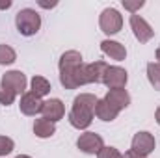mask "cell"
Returning <instances> with one entry per match:
<instances>
[{
    "label": "cell",
    "mask_w": 160,
    "mask_h": 158,
    "mask_svg": "<svg viewBox=\"0 0 160 158\" xmlns=\"http://www.w3.org/2000/svg\"><path fill=\"white\" fill-rule=\"evenodd\" d=\"M82 54L77 50H67L60 58V82L65 89H77L86 84Z\"/></svg>",
    "instance_id": "obj_1"
},
{
    "label": "cell",
    "mask_w": 160,
    "mask_h": 158,
    "mask_svg": "<svg viewBox=\"0 0 160 158\" xmlns=\"http://www.w3.org/2000/svg\"><path fill=\"white\" fill-rule=\"evenodd\" d=\"M97 97L91 93H80L78 97H75L73 101V108L69 112V123L78 128L84 130L91 125L93 116H95V106H97Z\"/></svg>",
    "instance_id": "obj_2"
},
{
    "label": "cell",
    "mask_w": 160,
    "mask_h": 158,
    "mask_svg": "<svg viewBox=\"0 0 160 158\" xmlns=\"http://www.w3.org/2000/svg\"><path fill=\"white\" fill-rule=\"evenodd\" d=\"M15 26H17V30H19L21 36L30 37V36L38 34L39 28H41L39 13H38L36 9H30V7L21 9V11L17 13V17H15Z\"/></svg>",
    "instance_id": "obj_3"
},
{
    "label": "cell",
    "mask_w": 160,
    "mask_h": 158,
    "mask_svg": "<svg viewBox=\"0 0 160 158\" xmlns=\"http://www.w3.org/2000/svg\"><path fill=\"white\" fill-rule=\"evenodd\" d=\"M99 26H101V30H102L104 34L114 36V34L119 32L121 26H123V17H121V13L118 9L106 7V9L101 13V17H99Z\"/></svg>",
    "instance_id": "obj_4"
},
{
    "label": "cell",
    "mask_w": 160,
    "mask_h": 158,
    "mask_svg": "<svg viewBox=\"0 0 160 158\" xmlns=\"http://www.w3.org/2000/svg\"><path fill=\"white\" fill-rule=\"evenodd\" d=\"M77 147L86 155H99V151L104 147V141L99 134L95 132H84L77 140Z\"/></svg>",
    "instance_id": "obj_5"
},
{
    "label": "cell",
    "mask_w": 160,
    "mask_h": 158,
    "mask_svg": "<svg viewBox=\"0 0 160 158\" xmlns=\"http://www.w3.org/2000/svg\"><path fill=\"white\" fill-rule=\"evenodd\" d=\"M127 80H128V75L125 69H121L118 65H112V67L108 65L102 77V84L108 86L110 89H123L127 86Z\"/></svg>",
    "instance_id": "obj_6"
},
{
    "label": "cell",
    "mask_w": 160,
    "mask_h": 158,
    "mask_svg": "<svg viewBox=\"0 0 160 158\" xmlns=\"http://www.w3.org/2000/svg\"><path fill=\"white\" fill-rule=\"evenodd\" d=\"M157 147V141L153 138V134L149 132H138L134 138H132V149L136 155H140L142 158H145L147 155H151Z\"/></svg>",
    "instance_id": "obj_7"
},
{
    "label": "cell",
    "mask_w": 160,
    "mask_h": 158,
    "mask_svg": "<svg viewBox=\"0 0 160 158\" xmlns=\"http://www.w3.org/2000/svg\"><path fill=\"white\" fill-rule=\"evenodd\" d=\"M130 28H132L136 39L140 41V43H147V41L153 39V36H155V30L149 26V22L143 17L136 15V13L130 15Z\"/></svg>",
    "instance_id": "obj_8"
},
{
    "label": "cell",
    "mask_w": 160,
    "mask_h": 158,
    "mask_svg": "<svg viewBox=\"0 0 160 158\" xmlns=\"http://www.w3.org/2000/svg\"><path fill=\"white\" fill-rule=\"evenodd\" d=\"M0 86L9 89V91H13L15 95H19V93L24 95V91H26V77L21 71H9V73H6L2 77Z\"/></svg>",
    "instance_id": "obj_9"
},
{
    "label": "cell",
    "mask_w": 160,
    "mask_h": 158,
    "mask_svg": "<svg viewBox=\"0 0 160 158\" xmlns=\"http://www.w3.org/2000/svg\"><path fill=\"white\" fill-rule=\"evenodd\" d=\"M41 114H43V119H47L50 123H56V121H60V119L63 117L65 106H63V102L60 99H50V101H45L43 102Z\"/></svg>",
    "instance_id": "obj_10"
},
{
    "label": "cell",
    "mask_w": 160,
    "mask_h": 158,
    "mask_svg": "<svg viewBox=\"0 0 160 158\" xmlns=\"http://www.w3.org/2000/svg\"><path fill=\"white\" fill-rule=\"evenodd\" d=\"M19 106H21V112L24 116H36V114H41V110H43V101L36 93L28 91V93H24L21 97V104Z\"/></svg>",
    "instance_id": "obj_11"
},
{
    "label": "cell",
    "mask_w": 160,
    "mask_h": 158,
    "mask_svg": "<svg viewBox=\"0 0 160 158\" xmlns=\"http://www.w3.org/2000/svg\"><path fill=\"white\" fill-rule=\"evenodd\" d=\"M106 63L104 62H93V63H88L84 67V77H86V84H99L102 82L104 77V71H106Z\"/></svg>",
    "instance_id": "obj_12"
},
{
    "label": "cell",
    "mask_w": 160,
    "mask_h": 158,
    "mask_svg": "<svg viewBox=\"0 0 160 158\" xmlns=\"http://www.w3.org/2000/svg\"><path fill=\"white\" fill-rule=\"evenodd\" d=\"M104 101H106L108 104H112L116 110L121 112L123 108H127V106L130 104V95L127 93V89H108Z\"/></svg>",
    "instance_id": "obj_13"
},
{
    "label": "cell",
    "mask_w": 160,
    "mask_h": 158,
    "mask_svg": "<svg viewBox=\"0 0 160 158\" xmlns=\"http://www.w3.org/2000/svg\"><path fill=\"white\" fill-rule=\"evenodd\" d=\"M101 50L106 54V56H110L112 60H116V62H123L125 58H127V48L118 43V41H110V39H104L101 43Z\"/></svg>",
    "instance_id": "obj_14"
},
{
    "label": "cell",
    "mask_w": 160,
    "mask_h": 158,
    "mask_svg": "<svg viewBox=\"0 0 160 158\" xmlns=\"http://www.w3.org/2000/svg\"><path fill=\"white\" fill-rule=\"evenodd\" d=\"M119 110H116L112 104H108L104 99H99L97 101V106H95V116L101 119V121H114L118 117Z\"/></svg>",
    "instance_id": "obj_15"
},
{
    "label": "cell",
    "mask_w": 160,
    "mask_h": 158,
    "mask_svg": "<svg viewBox=\"0 0 160 158\" xmlns=\"http://www.w3.org/2000/svg\"><path fill=\"white\" fill-rule=\"evenodd\" d=\"M54 132H56L54 123H50V121H47V119H43V117L36 119V123H34V134L38 138H50Z\"/></svg>",
    "instance_id": "obj_16"
},
{
    "label": "cell",
    "mask_w": 160,
    "mask_h": 158,
    "mask_svg": "<svg viewBox=\"0 0 160 158\" xmlns=\"http://www.w3.org/2000/svg\"><path fill=\"white\" fill-rule=\"evenodd\" d=\"M32 93H36L38 97H45L50 93V82L43 77H34L32 78Z\"/></svg>",
    "instance_id": "obj_17"
},
{
    "label": "cell",
    "mask_w": 160,
    "mask_h": 158,
    "mask_svg": "<svg viewBox=\"0 0 160 158\" xmlns=\"http://www.w3.org/2000/svg\"><path fill=\"white\" fill-rule=\"evenodd\" d=\"M17 60L15 50L9 45H0V65H11Z\"/></svg>",
    "instance_id": "obj_18"
},
{
    "label": "cell",
    "mask_w": 160,
    "mask_h": 158,
    "mask_svg": "<svg viewBox=\"0 0 160 158\" xmlns=\"http://www.w3.org/2000/svg\"><path fill=\"white\" fill-rule=\"evenodd\" d=\"M147 78L155 89H160V63H149L147 65Z\"/></svg>",
    "instance_id": "obj_19"
},
{
    "label": "cell",
    "mask_w": 160,
    "mask_h": 158,
    "mask_svg": "<svg viewBox=\"0 0 160 158\" xmlns=\"http://www.w3.org/2000/svg\"><path fill=\"white\" fill-rule=\"evenodd\" d=\"M13 147H15V143H13L11 138H8V136H0V156L9 155V153L13 151Z\"/></svg>",
    "instance_id": "obj_20"
},
{
    "label": "cell",
    "mask_w": 160,
    "mask_h": 158,
    "mask_svg": "<svg viewBox=\"0 0 160 158\" xmlns=\"http://www.w3.org/2000/svg\"><path fill=\"white\" fill-rule=\"evenodd\" d=\"M15 97H17V95H15L13 91H9V89H6V87H2V86H0V104L9 106V104H13Z\"/></svg>",
    "instance_id": "obj_21"
},
{
    "label": "cell",
    "mask_w": 160,
    "mask_h": 158,
    "mask_svg": "<svg viewBox=\"0 0 160 158\" xmlns=\"http://www.w3.org/2000/svg\"><path fill=\"white\" fill-rule=\"evenodd\" d=\"M97 156L99 158H123V155H121L116 147H102Z\"/></svg>",
    "instance_id": "obj_22"
},
{
    "label": "cell",
    "mask_w": 160,
    "mask_h": 158,
    "mask_svg": "<svg viewBox=\"0 0 160 158\" xmlns=\"http://www.w3.org/2000/svg\"><path fill=\"white\" fill-rule=\"evenodd\" d=\"M143 6H145L143 0H138V2H127V0H123V7L128 9V11H132V15H134L140 7H143Z\"/></svg>",
    "instance_id": "obj_23"
},
{
    "label": "cell",
    "mask_w": 160,
    "mask_h": 158,
    "mask_svg": "<svg viewBox=\"0 0 160 158\" xmlns=\"http://www.w3.org/2000/svg\"><path fill=\"white\" fill-rule=\"evenodd\" d=\"M123 158H142V156H140V155H136L134 151H128V153H125V156H123Z\"/></svg>",
    "instance_id": "obj_24"
},
{
    "label": "cell",
    "mask_w": 160,
    "mask_h": 158,
    "mask_svg": "<svg viewBox=\"0 0 160 158\" xmlns=\"http://www.w3.org/2000/svg\"><path fill=\"white\" fill-rule=\"evenodd\" d=\"M8 7H11V2L8 0V2H0V9H8Z\"/></svg>",
    "instance_id": "obj_25"
},
{
    "label": "cell",
    "mask_w": 160,
    "mask_h": 158,
    "mask_svg": "<svg viewBox=\"0 0 160 158\" xmlns=\"http://www.w3.org/2000/svg\"><path fill=\"white\" fill-rule=\"evenodd\" d=\"M155 117H157V123L160 125V106L157 108V114H155Z\"/></svg>",
    "instance_id": "obj_26"
},
{
    "label": "cell",
    "mask_w": 160,
    "mask_h": 158,
    "mask_svg": "<svg viewBox=\"0 0 160 158\" xmlns=\"http://www.w3.org/2000/svg\"><path fill=\"white\" fill-rule=\"evenodd\" d=\"M157 60H158V63H160V47L157 48Z\"/></svg>",
    "instance_id": "obj_27"
},
{
    "label": "cell",
    "mask_w": 160,
    "mask_h": 158,
    "mask_svg": "<svg viewBox=\"0 0 160 158\" xmlns=\"http://www.w3.org/2000/svg\"><path fill=\"white\" fill-rule=\"evenodd\" d=\"M17 158H30V156H26V155H19Z\"/></svg>",
    "instance_id": "obj_28"
}]
</instances>
